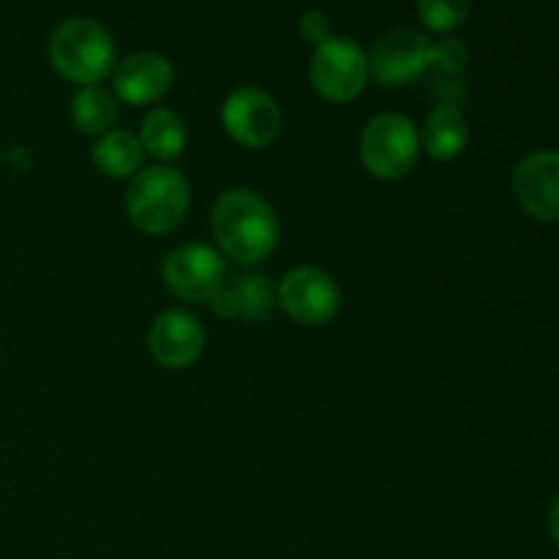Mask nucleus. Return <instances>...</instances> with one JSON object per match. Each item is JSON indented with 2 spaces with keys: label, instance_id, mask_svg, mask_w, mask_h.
Returning <instances> with one entry per match:
<instances>
[{
  "label": "nucleus",
  "instance_id": "obj_16",
  "mask_svg": "<svg viewBox=\"0 0 559 559\" xmlns=\"http://www.w3.org/2000/svg\"><path fill=\"white\" fill-rule=\"evenodd\" d=\"M142 147L156 158H175L186 147V126L178 112L167 107L151 109L142 118Z\"/></svg>",
  "mask_w": 559,
  "mask_h": 559
},
{
  "label": "nucleus",
  "instance_id": "obj_14",
  "mask_svg": "<svg viewBox=\"0 0 559 559\" xmlns=\"http://www.w3.org/2000/svg\"><path fill=\"white\" fill-rule=\"evenodd\" d=\"M469 140L467 120H464L462 109L453 104H440L435 112L426 118L424 126V147L435 158L445 162V158H456L464 151Z\"/></svg>",
  "mask_w": 559,
  "mask_h": 559
},
{
  "label": "nucleus",
  "instance_id": "obj_12",
  "mask_svg": "<svg viewBox=\"0 0 559 559\" xmlns=\"http://www.w3.org/2000/svg\"><path fill=\"white\" fill-rule=\"evenodd\" d=\"M173 87V63L158 52H134L115 66V91L131 104L162 98Z\"/></svg>",
  "mask_w": 559,
  "mask_h": 559
},
{
  "label": "nucleus",
  "instance_id": "obj_1",
  "mask_svg": "<svg viewBox=\"0 0 559 559\" xmlns=\"http://www.w3.org/2000/svg\"><path fill=\"white\" fill-rule=\"evenodd\" d=\"M213 235L224 254L254 265L278 243V218L271 202L251 189L224 191L213 207Z\"/></svg>",
  "mask_w": 559,
  "mask_h": 559
},
{
  "label": "nucleus",
  "instance_id": "obj_9",
  "mask_svg": "<svg viewBox=\"0 0 559 559\" xmlns=\"http://www.w3.org/2000/svg\"><path fill=\"white\" fill-rule=\"evenodd\" d=\"M431 41L413 27H396L374 41L369 71L385 85H402L429 69Z\"/></svg>",
  "mask_w": 559,
  "mask_h": 559
},
{
  "label": "nucleus",
  "instance_id": "obj_2",
  "mask_svg": "<svg viewBox=\"0 0 559 559\" xmlns=\"http://www.w3.org/2000/svg\"><path fill=\"white\" fill-rule=\"evenodd\" d=\"M52 66L69 80L96 85L115 63V41L102 22L91 16H71L49 41Z\"/></svg>",
  "mask_w": 559,
  "mask_h": 559
},
{
  "label": "nucleus",
  "instance_id": "obj_5",
  "mask_svg": "<svg viewBox=\"0 0 559 559\" xmlns=\"http://www.w3.org/2000/svg\"><path fill=\"white\" fill-rule=\"evenodd\" d=\"M311 85L331 102H349L358 96L369 80V55L355 38L331 36L317 44L309 63Z\"/></svg>",
  "mask_w": 559,
  "mask_h": 559
},
{
  "label": "nucleus",
  "instance_id": "obj_19",
  "mask_svg": "<svg viewBox=\"0 0 559 559\" xmlns=\"http://www.w3.org/2000/svg\"><path fill=\"white\" fill-rule=\"evenodd\" d=\"M469 49L462 38H442V41L429 47V66L445 71V74H456L467 66Z\"/></svg>",
  "mask_w": 559,
  "mask_h": 559
},
{
  "label": "nucleus",
  "instance_id": "obj_20",
  "mask_svg": "<svg viewBox=\"0 0 559 559\" xmlns=\"http://www.w3.org/2000/svg\"><path fill=\"white\" fill-rule=\"evenodd\" d=\"M331 16L325 14V11H306L304 16H300L298 22V31L300 36L306 38V41H314V44H322L331 38Z\"/></svg>",
  "mask_w": 559,
  "mask_h": 559
},
{
  "label": "nucleus",
  "instance_id": "obj_3",
  "mask_svg": "<svg viewBox=\"0 0 559 559\" xmlns=\"http://www.w3.org/2000/svg\"><path fill=\"white\" fill-rule=\"evenodd\" d=\"M126 207L134 224L145 233H169L189 211V180L175 167L142 169L129 186Z\"/></svg>",
  "mask_w": 559,
  "mask_h": 559
},
{
  "label": "nucleus",
  "instance_id": "obj_4",
  "mask_svg": "<svg viewBox=\"0 0 559 559\" xmlns=\"http://www.w3.org/2000/svg\"><path fill=\"white\" fill-rule=\"evenodd\" d=\"M420 136L409 118L396 112L377 115L360 134V158L371 175L396 180L418 162Z\"/></svg>",
  "mask_w": 559,
  "mask_h": 559
},
{
  "label": "nucleus",
  "instance_id": "obj_8",
  "mask_svg": "<svg viewBox=\"0 0 559 559\" xmlns=\"http://www.w3.org/2000/svg\"><path fill=\"white\" fill-rule=\"evenodd\" d=\"M222 118L229 134L251 147L271 145L282 131V107L260 87H238L229 93Z\"/></svg>",
  "mask_w": 559,
  "mask_h": 559
},
{
  "label": "nucleus",
  "instance_id": "obj_10",
  "mask_svg": "<svg viewBox=\"0 0 559 559\" xmlns=\"http://www.w3.org/2000/svg\"><path fill=\"white\" fill-rule=\"evenodd\" d=\"M559 156L557 151H533L513 169V191L522 202L524 211L538 222H557L559 197H557Z\"/></svg>",
  "mask_w": 559,
  "mask_h": 559
},
{
  "label": "nucleus",
  "instance_id": "obj_15",
  "mask_svg": "<svg viewBox=\"0 0 559 559\" xmlns=\"http://www.w3.org/2000/svg\"><path fill=\"white\" fill-rule=\"evenodd\" d=\"M145 147H142L140 136H134L126 129H109L93 145V162L112 178H123L140 169Z\"/></svg>",
  "mask_w": 559,
  "mask_h": 559
},
{
  "label": "nucleus",
  "instance_id": "obj_7",
  "mask_svg": "<svg viewBox=\"0 0 559 559\" xmlns=\"http://www.w3.org/2000/svg\"><path fill=\"white\" fill-rule=\"evenodd\" d=\"M278 304L304 325H322L338 311V287L331 273L314 265L289 271L278 284Z\"/></svg>",
  "mask_w": 559,
  "mask_h": 559
},
{
  "label": "nucleus",
  "instance_id": "obj_17",
  "mask_svg": "<svg viewBox=\"0 0 559 559\" xmlns=\"http://www.w3.org/2000/svg\"><path fill=\"white\" fill-rule=\"evenodd\" d=\"M71 115L85 134L102 136L104 131H109L118 109H115V98L104 87L85 85L82 91H76L74 102H71Z\"/></svg>",
  "mask_w": 559,
  "mask_h": 559
},
{
  "label": "nucleus",
  "instance_id": "obj_6",
  "mask_svg": "<svg viewBox=\"0 0 559 559\" xmlns=\"http://www.w3.org/2000/svg\"><path fill=\"white\" fill-rule=\"evenodd\" d=\"M162 278L183 300H211L227 278V262L211 246L186 243L164 257Z\"/></svg>",
  "mask_w": 559,
  "mask_h": 559
},
{
  "label": "nucleus",
  "instance_id": "obj_18",
  "mask_svg": "<svg viewBox=\"0 0 559 559\" xmlns=\"http://www.w3.org/2000/svg\"><path fill=\"white\" fill-rule=\"evenodd\" d=\"M418 14L431 31H453L469 14L467 0H420Z\"/></svg>",
  "mask_w": 559,
  "mask_h": 559
},
{
  "label": "nucleus",
  "instance_id": "obj_13",
  "mask_svg": "<svg viewBox=\"0 0 559 559\" xmlns=\"http://www.w3.org/2000/svg\"><path fill=\"white\" fill-rule=\"evenodd\" d=\"M213 309L222 317H246V320H260L271 311L273 287L265 276H240L238 282L222 284L213 295Z\"/></svg>",
  "mask_w": 559,
  "mask_h": 559
},
{
  "label": "nucleus",
  "instance_id": "obj_11",
  "mask_svg": "<svg viewBox=\"0 0 559 559\" xmlns=\"http://www.w3.org/2000/svg\"><path fill=\"white\" fill-rule=\"evenodd\" d=\"M153 358L167 369H186L200 358L205 347V331L200 320L189 311L169 309L153 320L151 333H147Z\"/></svg>",
  "mask_w": 559,
  "mask_h": 559
}]
</instances>
